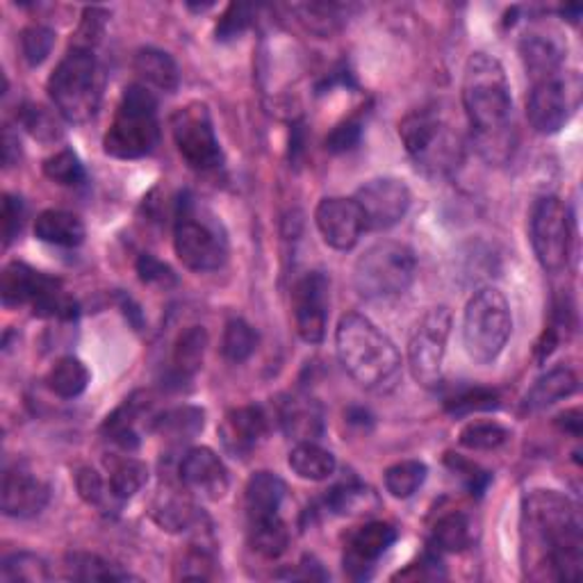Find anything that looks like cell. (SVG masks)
Wrapping results in <instances>:
<instances>
[{
    "label": "cell",
    "mask_w": 583,
    "mask_h": 583,
    "mask_svg": "<svg viewBox=\"0 0 583 583\" xmlns=\"http://www.w3.org/2000/svg\"><path fill=\"white\" fill-rule=\"evenodd\" d=\"M463 106L478 154L493 165H504L513 154V99L497 58L470 56L463 73Z\"/></svg>",
    "instance_id": "obj_1"
},
{
    "label": "cell",
    "mask_w": 583,
    "mask_h": 583,
    "mask_svg": "<svg viewBox=\"0 0 583 583\" xmlns=\"http://www.w3.org/2000/svg\"><path fill=\"white\" fill-rule=\"evenodd\" d=\"M524 526L541 567L561 581L581 574V517L576 504L556 491H533L524 500Z\"/></svg>",
    "instance_id": "obj_2"
},
{
    "label": "cell",
    "mask_w": 583,
    "mask_h": 583,
    "mask_svg": "<svg viewBox=\"0 0 583 583\" xmlns=\"http://www.w3.org/2000/svg\"><path fill=\"white\" fill-rule=\"evenodd\" d=\"M335 349L345 372L369 393H391L402 376L395 343L374 322L352 313L339 319Z\"/></svg>",
    "instance_id": "obj_3"
},
{
    "label": "cell",
    "mask_w": 583,
    "mask_h": 583,
    "mask_svg": "<svg viewBox=\"0 0 583 583\" xmlns=\"http://www.w3.org/2000/svg\"><path fill=\"white\" fill-rule=\"evenodd\" d=\"M51 103L69 123H87L99 112L103 71L91 48L73 46L46 85Z\"/></svg>",
    "instance_id": "obj_4"
},
{
    "label": "cell",
    "mask_w": 583,
    "mask_h": 583,
    "mask_svg": "<svg viewBox=\"0 0 583 583\" xmlns=\"http://www.w3.org/2000/svg\"><path fill=\"white\" fill-rule=\"evenodd\" d=\"M399 137L417 169L428 176H445L463 160L458 130L435 106L408 112L399 123Z\"/></svg>",
    "instance_id": "obj_5"
},
{
    "label": "cell",
    "mask_w": 583,
    "mask_h": 583,
    "mask_svg": "<svg viewBox=\"0 0 583 583\" xmlns=\"http://www.w3.org/2000/svg\"><path fill=\"white\" fill-rule=\"evenodd\" d=\"M160 141L158 101L146 85L126 87L117 106L103 149L117 160H139L156 151Z\"/></svg>",
    "instance_id": "obj_6"
},
{
    "label": "cell",
    "mask_w": 583,
    "mask_h": 583,
    "mask_svg": "<svg viewBox=\"0 0 583 583\" xmlns=\"http://www.w3.org/2000/svg\"><path fill=\"white\" fill-rule=\"evenodd\" d=\"M174 249L187 269L199 274L217 271L228 258V239L219 219L189 194H182L176 208Z\"/></svg>",
    "instance_id": "obj_7"
},
{
    "label": "cell",
    "mask_w": 583,
    "mask_h": 583,
    "mask_svg": "<svg viewBox=\"0 0 583 583\" xmlns=\"http://www.w3.org/2000/svg\"><path fill=\"white\" fill-rule=\"evenodd\" d=\"M415 271V251L404 241L383 239L356 260L354 287L367 302L395 299L413 285Z\"/></svg>",
    "instance_id": "obj_8"
},
{
    "label": "cell",
    "mask_w": 583,
    "mask_h": 583,
    "mask_svg": "<svg viewBox=\"0 0 583 583\" xmlns=\"http://www.w3.org/2000/svg\"><path fill=\"white\" fill-rule=\"evenodd\" d=\"M513 330V315L497 287H483L470 299L463 315V345L474 363L488 365L500 358Z\"/></svg>",
    "instance_id": "obj_9"
},
{
    "label": "cell",
    "mask_w": 583,
    "mask_h": 583,
    "mask_svg": "<svg viewBox=\"0 0 583 583\" xmlns=\"http://www.w3.org/2000/svg\"><path fill=\"white\" fill-rule=\"evenodd\" d=\"M0 297L6 306L30 304L34 317L73 319L78 315L76 304L65 295L60 280L17 260L0 276Z\"/></svg>",
    "instance_id": "obj_10"
},
{
    "label": "cell",
    "mask_w": 583,
    "mask_h": 583,
    "mask_svg": "<svg viewBox=\"0 0 583 583\" xmlns=\"http://www.w3.org/2000/svg\"><path fill=\"white\" fill-rule=\"evenodd\" d=\"M171 135L180 158L187 162L189 169L206 174L221 167V146L206 103L191 101L178 108L171 117Z\"/></svg>",
    "instance_id": "obj_11"
},
{
    "label": "cell",
    "mask_w": 583,
    "mask_h": 583,
    "mask_svg": "<svg viewBox=\"0 0 583 583\" xmlns=\"http://www.w3.org/2000/svg\"><path fill=\"white\" fill-rule=\"evenodd\" d=\"M531 245L541 267L559 274L570 263L572 228L570 213L559 197H543L531 210Z\"/></svg>",
    "instance_id": "obj_12"
},
{
    "label": "cell",
    "mask_w": 583,
    "mask_h": 583,
    "mask_svg": "<svg viewBox=\"0 0 583 583\" xmlns=\"http://www.w3.org/2000/svg\"><path fill=\"white\" fill-rule=\"evenodd\" d=\"M449 333H452V313L447 306L431 308L417 324L408 345V365L413 378L419 385L424 387L441 385Z\"/></svg>",
    "instance_id": "obj_13"
},
{
    "label": "cell",
    "mask_w": 583,
    "mask_h": 583,
    "mask_svg": "<svg viewBox=\"0 0 583 583\" xmlns=\"http://www.w3.org/2000/svg\"><path fill=\"white\" fill-rule=\"evenodd\" d=\"M579 106V85L561 73L533 82L526 99V119L541 135L559 132Z\"/></svg>",
    "instance_id": "obj_14"
},
{
    "label": "cell",
    "mask_w": 583,
    "mask_h": 583,
    "mask_svg": "<svg viewBox=\"0 0 583 583\" xmlns=\"http://www.w3.org/2000/svg\"><path fill=\"white\" fill-rule=\"evenodd\" d=\"M354 201L363 213L367 230H387L406 217L411 189L399 178H374L356 191Z\"/></svg>",
    "instance_id": "obj_15"
},
{
    "label": "cell",
    "mask_w": 583,
    "mask_h": 583,
    "mask_svg": "<svg viewBox=\"0 0 583 583\" xmlns=\"http://www.w3.org/2000/svg\"><path fill=\"white\" fill-rule=\"evenodd\" d=\"M330 306V280L324 271H308L292 287V313L299 337L308 345H319L326 335Z\"/></svg>",
    "instance_id": "obj_16"
},
{
    "label": "cell",
    "mask_w": 583,
    "mask_h": 583,
    "mask_svg": "<svg viewBox=\"0 0 583 583\" xmlns=\"http://www.w3.org/2000/svg\"><path fill=\"white\" fill-rule=\"evenodd\" d=\"M315 224L322 239L335 251H352L367 230L358 204L339 197L324 199L317 206Z\"/></svg>",
    "instance_id": "obj_17"
},
{
    "label": "cell",
    "mask_w": 583,
    "mask_h": 583,
    "mask_svg": "<svg viewBox=\"0 0 583 583\" xmlns=\"http://www.w3.org/2000/svg\"><path fill=\"white\" fill-rule=\"evenodd\" d=\"M185 491L206 502H219L228 493V470L210 447L189 449L178 467Z\"/></svg>",
    "instance_id": "obj_18"
},
{
    "label": "cell",
    "mask_w": 583,
    "mask_h": 583,
    "mask_svg": "<svg viewBox=\"0 0 583 583\" xmlns=\"http://www.w3.org/2000/svg\"><path fill=\"white\" fill-rule=\"evenodd\" d=\"M397 541V528L387 522H367L352 533L345 547V570L354 579H367L378 559Z\"/></svg>",
    "instance_id": "obj_19"
},
{
    "label": "cell",
    "mask_w": 583,
    "mask_h": 583,
    "mask_svg": "<svg viewBox=\"0 0 583 583\" xmlns=\"http://www.w3.org/2000/svg\"><path fill=\"white\" fill-rule=\"evenodd\" d=\"M48 502H51V488L41 478L21 467L6 472L3 488H0V508L8 517H37Z\"/></svg>",
    "instance_id": "obj_20"
},
{
    "label": "cell",
    "mask_w": 583,
    "mask_h": 583,
    "mask_svg": "<svg viewBox=\"0 0 583 583\" xmlns=\"http://www.w3.org/2000/svg\"><path fill=\"white\" fill-rule=\"evenodd\" d=\"M269 431L267 415L258 406H241L233 408L221 426H219V437L224 449L233 458H247L263 441Z\"/></svg>",
    "instance_id": "obj_21"
},
{
    "label": "cell",
    "mask_w": 583,
    "mask_h": 583,
    "mask_svg": "<svg viewBox=\"0 0 583 583\" xmlns=\"http://www.w3.org/2000/svg\"><path fill=\"white\" fill-rule=\"evenodd\" d=\"M567 46H563L554 34L528 32L520 41V58L524 62L531 82H541L561 73L565 62Z\"/></svg>",
    "instance_id": "obj_22"
},
{
    "label": "cell",
    "mask_w": 583,
    "mask_h": 583,
    "mask_svg": "<svg viewBox=\"0 0 583 583\" xmlns=\"http://www.w3.org/2000/svg\"><path fill=\"white\" fill-rule=\"evenodd\" d=\"M285 483L278 474L274 472H256L245 491V508L249 522L258 520H269L280 515V506L285 500Z\"/></svg>",
    "instance_id": "obj_23"
},
{
    "label": "cell",
    "mask_w": 583,
    "mask_h": 583,
    "mask_svg": "<svg viewBox=\"0 0 583 583\" xmlns=\"http://www.w3.org/2000/svg\"><path fill=\"white\" fill-rule=\"evenodd\" d=\"M579 391V376L570 367H554L543 374L524 397V411L538 413L545 411Z\"/></svg>",
    "instance_id": "obj_24"
},
{
    "label": "cell",
    "mask_w": 583,
    "mask_h": 583,
    "mask_svg": "<svg viewBox=\"0 0 583 583\" xmlns=\"http://www.w3.org/2000/svg\"><path fill=\"white\" fill-rule=\"evenodd\" d=\"M280 424L283 431L295 437L297 443H317L324 433L322 408L308 397H289L280 404Z\"/></svg>",
    "instance_id": "obj_25"
},
{
    "label": "cell",
    "mask_w": 583,
    "mask_h": 583,
    "mask_svg": "<svg viewBox=\"0 0 583 583\" xmlns=\"http://www.w3.org/2000/svg\"><path fill=\"white\" fill-rule=\"evenodd\" d=\"M34 237L46 241V245L73 249L82 245L85 224L73 213L46 210L34 221Z\"/></svg>",
    "instance_id": "obj_26"
},
{
    "label": "cell",
    "mask_w": 583,
    "mask_h": 583,
    "mask_svg": "<svg viewBox=\"0 0 583 583\" xmlns=\"http://www.w3.org/2000/svg\"><path fill=\"white\" fill-rule=\"evenodd\" d=\"M135 73L160 91H176L180 85V71L176 60L160 48H139L132 60Z\"/></svg>",
    "instance_id": "obj_27"
},
{
    "label": "cell",
    "mask_w": 583,
    "mask_h": 583,
    "mask_svg": "<svg viewBox=\"0 0 583 583\" xmlns=\"http://www.w3.org/2000/svg\"><path fill=\"white\" fill-rule=\"evenodd\" d=\"M208 349V333L204 326H189L182 330L174 345V376L187 381L204 365Z\"/></svg>",
    "instance_id": "obj_28"
},
{
    "label": "cell",
    "mask_w": 583,
    "mask_h": 583,
    "mask_svg": "<svg viewBox=\"0 0 583 583\" xmlns=\"http://www.w3.org/2000/svg\"><path fill=\"white\" fill-rule=\"evenodd\" d=\"M289 470L304 481H326L335 474V456L317 443H297L287 456Z\"/></svg>",
    "instance_id": "obj_29"
},
{
    "label": "cell",
    "mask_w": 583,
    "mask_h": 583,
    "mask_svg": "<svg viewBox=\"0 0 583 583\" xmlns=\"http://www.w3.org/2000/svg\"><path fill=\"white\" fill-rule=\"evenodd\" d=\"M65 572L73 581H128L132 574L89 552H71L65 556Z\"/></svg>",
    "instance_id": "obj_30"
},
{
    "label": "cell",
    "mask_w": 583,
    "mask_h": 583,
    "mask_svg": "<svg viewBox=\"0 0 583 583\" xmlns=\"http://www.w3.org/2000/svg\"><path fill=\"white\" fill-rule=\"evenodd\" d=\"M46 385L48 391L62 399H76L87 391L89 369L80 358L65 356L51 367V372H48Z\"/></svg>",
    "instance_id": "obj_31"
},
{
    "label": "cell",
    "mask_w": 583,
    "mask_h": 583,
    "mask_svg": "<svg viewBox=\"0 0 583 583\" xmlns=\"http://www.w3.org/2000/svg\"><path fill=\"white\" fill-rule=\"evenodd\" d=\"M470 543H472V526L465 513L454 511L435 522L431 533V547H435V552L456 554L467 550Z\"/></svg>",
    "instance_id": "obj_32"
},
{
    "label": "cell",
    "mask_w": 583,
    "mask_h": 583,
    "mask_svg": "<svg viewBox=\"0 0 583 583\" xmlns=\"http://www.w3.org/2000/svg\"><path fill=\"white\" fill-rule=\"evenodd\" d=\"M249 543L254 552H258L265 559H278L285 554L289 545V531L280 515L269 520L249 522Z\"/></svg>",
    "instance_id": "obj_33"
},
{
    "label": "cell",
    "mask_w": 583,
    "mask_h": 583,
    "mask_svg": "<svg viewBox=\"0 0 583 583\" xmlns=\"http://www.w3.org/2000/svg\"><path fill=\"white\" fill-rule=\"evenodd\" d=\"M206 424V413L201 408H194V406H182V408H174L162 413L154 428L169 437V441H189V437L199 435L204 431Z\"/></svg>",
    "instance_id": "obj_34"
},
{
    "label": "cell",
    "mask_w": 583,
    "mask_h": 583,
    "mask_svg": "<svg viewBox=\"0 0 583 583\" xmlns=\"http://www.w3.org/2000/svg\"><path fill=\"white\" fill-rule=\"evenodd\" d=\"M154 520L167 531H185L197 522V506H194L185 495L176 491H167L158 495L154 504Z\"/></svg>",
    "instance_id": "obj_35"
},
{
    "label": "cell",
    "mask_w": 583,
    "mask_h": 583,
    "mask_svg": "<svg viewBox=\"0 0 583 583\" xmlns=\"http://www.w3.org/2000/svg\"><path fill=\"white\" fill-rule=\"evenodd\" d=\"M428 467L422 461H402L387 467L383 474L385 491L395 500H411L426 481Z\"/></svg>",
    "instance_id": "obj_36"
},
{
    "label": "cell",
    "mask_w": 583,
    "mask_h": 583,
    "mask_svg": "<svg viewBox=\"0 0 583 583\" xmlns=\"http://www.w3.org/2000/svg\"><path fill=\"white\" fill-rule=\"evenodd\" d=\"M51 579V570L48 563L30 552H17L3 559L0 565V581L3 583H39Z\"/></svg>",
    "instance_id": "obj_37"
},
{
    "label": "cell",
    "mask_w": 583,
    "mask_h": 583,
    "mask_svg": "<svg viewBox=\"0 0 583 583\" xmlns=\"http://www.w3.org/2000/svg\"><path fill=\"white\" fill-rule=\"evenodd\" d=\"M258 347V333L245 319H230L224 328L221 352L230 363H245Z\"/></svg>",
    "instance_id": "obj_38"
},
{
    "label": "cell",
    "mask_w": 583,
    "mask_h": 583,
    "mask_svg": "<svg viewBox=\"0 0 583 583\" xmlns=\"http://www.w3.org/2000/svg\"><path fill=\"white\" fill-rule=\"evenodd\" d=\"M146 481H149V467H146V463H141L137 458H123L112 467L110 493L117 500L126 502L144 488Z\"/></svg>",
    "instance_id": "obj_39"
},
{
    "label": "cell",
    "mask_w": 583,
    "mask_h": 583,
    "mask_svg": "<svg viewBox=\"0 0 583 583\" xmlns=\"http://www.w3.org/2000/svg\"><path fill=\"white\" fill-rule=\"evenodd\" d=\"M508 428L497 422H470L461 431V445L472 452H493L508 443Z\"/></svg>",
    "instance_id": "obj_40"
},
{
    "label": "cell",
    "mask_w": 583,
    "mask_h": 583,
    "mask_svg": "<svg viewBox=\"0 0 583 583\" xmlns=\"http://www.w3.org/2000/svg\"><path fill=\"white\" fill-rule=\"evenodd\" d=\"M43 174H46L48 180H53L62 187H78L87 178L80 158L69 149H62L56 156L46 158L43 160Z\"/></svg>",
    "instance_id": "obj_41"
},
{
    "label": "cell",
    "mask_w": 583,
    "mask_h": 583,
    "mask_svg": "<svg viewBox=\"0 0 583 583\" xmlns=\"http://www.w3.org/2000/svg\"><path fill=\"white\" fill-rule=\"evenodd\" d=\"M21 126L39 141H56L62 137V128L51 110H46L43 106L28 103L19 112Z\"/></svg>",
    "instance_id": "obj_42"
},
{
    "label": "cell",
    "mask_w": 583,
    "mask_h": 583,
    "mask_svg": "<svg viewBox=\"0 0 583 583\" xmlns=\"http://www.w3.org/2000/svg\"><path fill=\"white\" fill-rule=\"evenodd\" d=\"M56 46V32L46 26H28L21 32V53L30 67L41 65L51 56Z\"/></svg>",
    "instance_id": "obj_43"
},
{
    "label": "cell",
    "mask_w": 583,
    "mask_h": 583,
    "mask_svg": "<svg viewBox=\"0 0 583 583\" xmlns=\"http://www.w3.org/2000/svg\"><path fill=\"white\" fill-rule=\"evenodd\" d=\"M302 14V23L322 37L333 34L339 23H343V17H339L337 6H324V3H313V6H297L295 8Z\"/></svg>",
    "instance_id": "obj_44"
},
{
    "label": "cell",
    "mask_w": 583,
    "mask_h": 583,
    "mask_svg": "<svg viewBox=\"0 0 583 583\" xmlns=\"http://www.w3.org/2000/svg\"><path fill=\"white\" fill-rule=\"evenodd\" d=\"M254 19V8L251 6H239L233 3L224 12V17L217 23V39L219 41H230L237 39L241 32H245L251 26Z\"/></svg>",
    "instance_id": "obj_45"
},
{
    "label": "cell",
    "mask_w": 583,
    "mask_h": 583,
    "mask_svg": "<svg viewBox=\"0 0 583 583\" xmlns=\"http://www.w3.org/2000/svg\"><path fill=\"white\" fill-rule=\"evenodd\" d=\"M495 406H497V393L476 387V391H467V393L449 399L447 411L452 415H472V413H478V411H491Z\"/></svg>",
    "instance_id": "obj_46"
},
{
    "label": "cell",
    "mask_w": 583,
    "mask_h": 583,
    "mask_svg": "<svg viewBox=\"0 0 583 583\" xmlns=\"http://www.w3.org/2000/svg\"><path fill=\"white\" fill-rule=\"evenodd\" d=\"M360 137H363V123L356 117L347 119L339 126H335L333 132L326 137V151H330V154H347V151L356 149Z\"/></svg>",
    "instance_id": "obj_47"
},
{
    "label": "cell",
    "mask_w": 583,
    "mask_h": 583,
    "mask_svg": "<svg viewBox=\"0 0 583 583\" xmlns=\"http://www.w3.org/2000/svg\"><path fill=\"white\" fill-rule=\"evenodd\" d=\"M137 274L144 283L149 285H160V287H167V285H174L176 283V274L171 271V267H167L165 263H160L158 258L144 254L139 256L137 260Z\"/></svg>",
    "instance_id": "obj_48"
},
{
    "label": "cell",
    "mask_w": 583,
    "mask_h": 583,
    "mask_svg": "<svg viewBox=\"0 0 583 583\" xmlns=\"http://www.w3.org/2000/svg\"><path fill=\"white\" fill-rule=\"evenodd\" d=\"M23 217H26L23 201L19 197H12V194H6V199H3V241H6V247H10L12 241L17 239V235L21 233Z\"/></svg>",
    "instance_id": "obj_49"
},
{
    "label": "cell",
    "mask_w": 583,
    "mask_h": 583,
    "mask_svg": "<svg viewBox=\"0 0 583 583\" xmlns=\"http://www.w3.org/2000/svg\"><path fill=\"white\" fill-rule=\"evenodd\" d=\"M76 485H78V493L87 504H101L103 500V481L99 476V472L91 470V467H82L76 476Z\"/></svg>",
    "instance_id": "obj_50"
},
{
    "label": "cell",
    "mask_w": 583,
    "mask_h": 583,
    "mask_svg": "<svg viewBox=\"0 0 583 583\" xmlns=\"http://www.w3.org/2000/svg\"><path fill=\"white\" fill-rule=\"evenodd\" d=\"M21 156V144H19V135H14L10 128H6L3 135V162L6 167H12Z\"/></svg>",
    "instance_id": "obj_51"
},
{
    "label": "cell",
    "mask_w": 583,
    "mask_h": 583,
    "mask_svg": "<svg viewBox=\"0 0 583 583\" xmlns=\"http://www.w3.org/2000/svg\"><path fill=\"white\" fill-rule=\"evenodd\" d=\"M559 426L572 435H581V413L579 408H572V411H565L563 415H559Z\"/></svg>",
    "instance_id": "obj_52"
}]
</instances>
